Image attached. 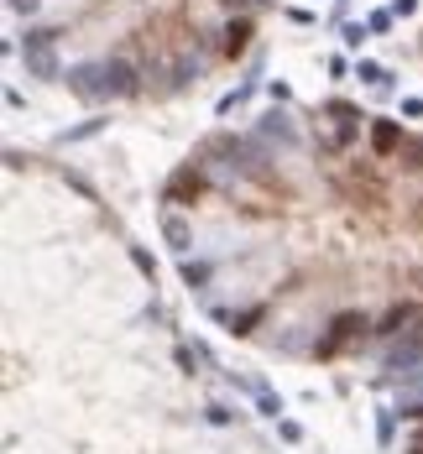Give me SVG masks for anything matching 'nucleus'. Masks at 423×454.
Masks as SVG:
<instances>
[{"label": "nucleus", "instance_id": "6e6552de", "mask_svg": "<svg viewBox=\"0 0 423 454\" xmlns=\"http://www.w3.org/2000/svg\"><path fill=\"white\" fill-rule=\"evenodd\" d=\"M246 42H251V21H230V32H225V52H246Z\"/></svg>", "mask_w": 423, "mask_h": 454}, {"label": "nucleus", "instance_id": "4468645a", "mask_svg": "<svg viewBox=\"0 0 423 454\" xmlns=\"http://www.w3.org/2000/svg\"><path fill=\"white\" fill-rule=\"evenodd\" d=\"M277 429H282V438H287V444H298V438H303V429H298V423H287V418L277 423Z\"/></svg>", "mask_w": 423, "mask_h": 454}, {"label": "nucleus", "instance_id": "39448f33", "mask_svg": "<svg viewBox=\"0 0 423 454\" xmlns=\"http://www.w3.org/2000/svg\"><path fill=\"white\" fill-rule=\"evenodd\" d=\"M418 366H423V340H413V345H398V350L387 355V371H392V376H413Z\"/></svg>", "mask_w": 423, "mask_h": 454}, {"label": "nucleus", "instance_id": "f03ea898", "mask_svg": "<svg viewBox=\"0 0 423 454\" xmlns=\"http://www.w3.org/2000/svg\"><path fill=\"white\" fill-rule=\"evenodd\" d=\"M361 329H371V324H366V313H340V318H329V329H324V340H319V360L345 355L350 345L361 340Z\"/></svg>", "mask_w": 423, "mask_h": 454}, {"label": "nucleus", "instance_id": "20e7f679", "mask_svg": "<svg viewBox=\"0 0 423 454\" xmlns=\"http://www.w3.org/2000/svg\"><path fill=\"white\" fill-rule=\"evenodd\" d=\"M413 324H423V303H407V309H392L387 318L376 324L381 340H398V335H413Z\"/></svg>", "mask_w": 423, "mask_h": 454}, {"label": "nucleus", "instance_id": "9b49d317", "mask_svg": "<svg viewBox=\"0 0 423 454\" xmlns=\"http://www.w3.org/2000/svg\"><path fill=\"white\" fill-rule=\"evenodd\" d=\"M131 261H136L141 266V272H147V277H157V261L147 256V251H141V246H131Z\"/></svg>", "mask_w": 423, "mask_h": 454}, {"label": "nucleus", "instance_id": "423d86ee", "mask_svg": "<svg viewBox=\"0 0 423 454\" xmlns=\"http://www.w3.org/2000/svg\"><path fill=\"white\" fill-rule=\"evenodd\" d=\"M398 126H392V120H376V126H371V146H376V152L381 157H387V152H398Z\"/></svg>", "mask_w": 423, "mask_h": 454}, {"label": "nucleus", "instance_id": "9d476101", "mask_svg": "<svg viewBox=\"0 0 423 454\" xmlns=\"http://www.w3.org/2000/svg\"><path fill=\"white\" fill-rule=\"evenodd\" d=\"M267 131H272V136H282V141H293V126H287V115H267Z\"/></svg>", "mask_w": 423, "mask_h": 454}, {"label": "nucleus", "instance_id": "0eeeda50", "mask_svg": "<svg viewBox=\"0 0 423 454\" xmlns=\"http://www.w3.org/2000/svg\"><path fill=\"white\" fill-rule=\"evenodd\" d=\"M256 412H261V418H272V423H282V397L267 392V386H256Z\"/></svg>", "mask_w": 423, "mask_h": 454}, {"label": "nucleus", "instance_id": "ddd939ff", "mask_svg": "<svg viewBox=\"0 0 423 454\" xmlns=\"http://www.w3.org/2000/svg\"><path fill=\"white\" fill-rule=\"evenodd\" d=\"M366 32H371V26H345V42H350V47H361V42H366Z\"/></svg>", "mask_w": 423, "mask_h": 454}, {"label": "nucleus", "instance_id": "f8f14e48", "mask_svg": "<svg viewBox=\"0 0 423 454\" xmlns=\"http://www.w3.org/2000/svg\"><path fill=\"white\" fill-rule=\"evenodd\" d=\"M167 240H173V246L183 251V246H189V230H183V220H167Z\"/></svg>", "mask_w": 423, "mask_h": 454}, {"label": "nucleus", "instance_id": "2eb2a0df", "mask_svg": "<svg viewBox=\"0 0 423 454\" xmlns=\"http://www.w3.org/2000/svg\"><path fill=\"white\" fill-rule=\"evenodd\" d=\"M366 26H371V32H387V26H392V11H376V16L366 21Z\"/></svg>", "mask_w": 423, "mask_h": 454}, {"label": "nucleus", "instance_id": "f3484780", "mask_svg": "<svg viewBox=\"0 0 423 454\" xmlns=\"http://www.w3.org/2000/svg\"><path fill=\"white\" fill-rule=\"evenodd\" d=\"M392 11H398V16H413V11H418V0H392Z\"/></svg>", "mask_w": 423, "mask_h": 454}, {"label": "nucleus", "instance_id": "6ab92c4d", "mask_svg": "<svg viewBox=\"0 0 423 454\" xmlns=\"http://www.w3.org/2000/svg\"><path fill=\"white\" fill-rule=\"evenodd\" d=\"M413 454H423V444H418V449H413Z\"/></svg>", "mask_w": 423, "mask_h": 454}, {"label": "nucleus", "instance_id": "a211bd4d", "mask_svg": "<svg viewBox=\"0 0 423 454\" xmlns=\"http://www.w3.org/2000/svg\"><path fill=\"white\" fill-rule=\"evenodd\" d=\"M11 11H21V16H32V11H37V0H11Z\"/></svg>", "mask_w": 423, "mask_h": 454}, {"label": "nucleus", "instance_id": "1a4fd4ad", "mask_svg": "<svg viewBox=\"0 0 423 454\" xmlns=\"http://www.w3.org/2000/svg\"><path fill=\"white\" fill-rule=\"evenodd\" d=\"M183 282H189V287H204V282H209V266H204V261H199V266L183 261Z\"/></svg>", "mask_w": 423, "mask_h": 454}, {"label": "nucleus", "instance_id": "7ed1b4c3", "mask_svg": "<svg viewBox=\"0 0 423 454\" xmlns=\"http://www.w3.org/2000/svg\"><path fill=\"white\" fill-rule=\"evenodd\" d=\"M26 73L32 78H63L58 52H52V32H26Z\"/></svg>", "mask_w": 423, "mask_h": 454}, {"label": "nucleus", "instance_id": "dca6fc26", "mask_svg": "<svg viewBox=\"0 0 423 454\" xmlns=\"http://www.w3.org/2000/svg\"><path fill=\"white\" fill-rule=\"evenodd\" d=\"M403 115H407V120H418V115H423V100H418V95H413V100H403Z\"/></svg>", "mask_w": 423, "mask_h": 454}, {"label": "nucleus", "instance_id": "f257e3e1", "mask_svg": "<svg viewBox=\"0 0 423 454\" xmlns=\"http://www.w3.org/2000/svg\"><path fill=\"white\" fill-rule=\"evenodd\" d=\"M68 89L84 100H121L136 89V73H131V63L110 58V63H84V68L68 73Z\"/></svg>", "mask_w": 423, "mask_h": 454}]
</instances>
